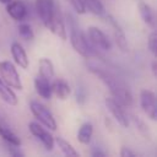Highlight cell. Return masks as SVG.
<instances>
[{"label": "cell", "instance_id": "d6986e66", "mask_svg": "<svg viewBox=\"0 0 157 157\" xmlns=\"http://www.w3.org/2000/svg\"><path fill=\"white\" fill-rule=\"evenodd\" d=\"M38 75H40V76H43L48 80L53 78V76H54V65L49 59L42 58L38 61Z\"/></svg>", "mask_w": 157, "mask_h": 157}, {"label": "cell", "instance_id": "ba28073f", "mask_svg": "<svg viewBox=\"0 0 157 157\" xmlns=\"http://www.w3.org/2000/svg\"><path fill=\"white\" fill-rule=\"evenodd\" d=\"M140 104L142 110L147 114L148 118L156 120L157 108H156V97L151 90H142L140 93Z\"/></svg>", "mask_w": 157, "mask_h": 157}, {"label": "cell", "instance_id": "f546056e", "mask_svg": "<svg viewBox=\"0 0 157 157\" xmlns=\"http://www.w3.org/2000/svg\"><path fill=\"white\" fill-rule=\"evenodd\" d=\"M92 156H93V157H104V156H105V153H104L103 151H101V150H97V148H96V150H93V151H92Z\"/></svg>", "mask_w": 157, "mask_h": 157}, {"label": "cell", "instance_id": "30bf717a", "mask_svg": "<svg viewBox=\"0 0 157 157\" xmlns=\"http://www.w3.org/2000/svg\"><path fill=\"white\" fill-rule=\"evenodd\" d=\"M6 11L15 21H23L27 17V6L22 0H11L7 2Z\"/></svg>", "mask_w": 157, "mask_h": 157}, {"label": "cell", "instance_id": "ffe728a7", "mask_svg": "<svg viewBox=\"0 0 157 157\" xmlns=\"http://www.w3.org/2000/svg\"><path fill=\"white\" fill-rule=\"evenodd\" d=\"M0 136L9 144V145H16L20 146L21 145V140L20 137L4 123H0Z\"/></svg>", "mask_w": 157, "mask_h": 157}, {"label": "cell", "instance_id": "4316f807", "mask_svg": "<svg viewBox=\"0 0 157 157\" xmlns=\"http://www.w3.org/2000/svg\"><path fill=\"white\" fill-rule=\"evenodd\" d=\"M76 101L78 103H81V104L86 101V91H85V88L77 87V91H76Z\"/></svg>", "mask_w": 157, "mask_h": 157}, {"label": "cell", "instance_id": "603a6c76", "mask_svg": "<svg viewBox=\"0 0 157 157\" xmlns=\"http://www.w3.org/2000/svg\"><path fill=\"white\" fill-rule=\"evenodd\" d=\"M130 119H131L132 124L136 126V129L140 131V134H141L145 139H150V137H151V135H150V130H148V126L145 124V121H144V120H141L139 117H135V115H131V117H130Z\"/></svg>", "mask_w": 157, "mask_h": 157}, {"label": "cell", "instance_id": "4fadbf2b", "mask_svg": "<svg viewBox=\"0 0 157 157\" xmlns=\"http://www.w3.org/2000/svg\"><path fill=\"white\" fill-rule=\"evenodd\" d=\"M34 87H36V91L37 93L42 97V98H45V99H49L53 94V90H52V83H50V80L38 75L36 78H34Z\"/></svg>", "mask_w": 157, "mask_h": 157}, {"label": "cell", "instance_id": "7c38bea8", "mask_svg": "<svg viewBox=\"0 0 157 157\" xmlns=\"http://www.w3.org/2000/svg\"><path fill=\"white\" fill-rule=\"evenodd\" d=\"M49 29L55 34L58 36L60 39L65 40L66 39V29H65V23H64V18L61 16V12H60V9L58 7L54 16H53V20L50 22V26H49Z\"/></svg>", "mask_w": 157, "mask_h": 157}, {"label": "cell", "instance_id": "4dcf8cb0", "mask_svg": "<svg viewBox=\"0 0 157 157\" xmlns=\"http://www.w3.org/2000/svg\"><path fill=\"white\" fill-rule=\"evenodd\" d=\"M157 66H156V60H153L152 61V72H153V75L155 76H157V69H156Z\"/></svg>", "mask_w": 157, "mask_h": 157}, {"label": "cell", "instance_id": "1f68e13d", "mask_svg": "<svg viewBox=\"0 0 157 157\" xmlns=\"http://www.w3.org/2000/svg\"><path fill=\"white\" fill-rule=\"evenodd\" d=\"M11 0H0V2L1 4H7V2H10Z\"/></svg>", "mask_w": 157, "mask_h": 157}, {"label": "cell", "instance_id": "277c9868", "mask_svg": "<svg viewBox=\"0 0 157 157\" xmlns=\"http://www.w3.org/2000/svg\"><path fill=\"white\" fill-rule=\"evenodd\" d=\"M29 109H31L32 114L34 115V118L37 120H39V123H42L45 128H49L50 130L56 129V121H55L52 112L44 104H42L37 101H32Z\"/></svg>", "mask_w": 157, "mask_h": 157}, {"label": "cell", "instance_id": "f1b7e54d", "mask_svg": "<svg viewBox=\"0 0 157 157\" xmlns=\"http://www.w3.org/2000/svg\"><path fill=\"white\" fill-rule=\"evenodd\" d=\"M120 156H121V157H134V156H135V153H134L131 150H129L128 147H121Z\"/></svg>", "mask_w": 157, "mask_h": 157}, {"label": "cell", "instance_id": "7402d4cb", "mask_svg": "<svg viewBox=\"0 0 157 157\" xmlns=\"http://www.w3.org/2000/svg\"><path fill=\"white\" fill-rule=\"evenodd\" d=\"M56 142V145L59 146V148L63 151L64 155L66 156H77L78 153L75 151V148L71 146V144H69L66 140H64L63 137H55L54 140Z\"/></svg>", "mask_w": 157, "mask_h": 157}, {"label": "cell", "instance_id": "ac0fdd59", "mask_svg": "<svg viewBox=\"0 0 157 157\" xmlns=\"http://www.w3.org/2000/svg\"><path fill=\"white\" fill-rule=\"evenodd\" d=\"M139 11H140V16L142 18V21L151 28H155V16H153V11L151 9V6L146 2H140L139 4Z\"/></svg>", "mask_w": 157, "mask_h": 157}, {"label": "cell", "instance_id": "6da1fadb", "mask_svg": "<svg viewBox=\"0 0 157 157\" xmlns=\"http://www.w3.org/2000/svg\"><path fill=\"white\" fill-rule=\"evenodd\" d=\"M87 67L93 75H96L108 87V90L113 94V98L115 101H118L123 107H130L132 104V94H131L130 90L115 75H113L110 71H108L101 66L93 65V64H87Z\"/></svg>", "mask_w": 157, "mask_h": 157}, {"label": "cell", "instance_id": "8fae6325", "mask_svg": "<svg viewBox=\"0 0 157 157\" xmlns=\"http://www.w3.org/2000/svg\"><path fill=\"white\" fill-rule=\"evenodd\" d=\"M107 20L109 21V23L112 25L113 27V33H114V39H115V43L118 45V48L121 50V52H128V40H126V37H125V33L121 28V26L110 16V15H107L105 16Z\"/></svg>", "mask_w": 157, "mask_h": 157}, {"label": "cell", "instance_id": "cb8c5ba5", "mask_svg": "<svg viewBox=\"0 0 157 157\" xmlns=\"http://www.w3.org/2000/svg\"><path fill=\"white\" fill-rule=\"evenodd\" d=\"M18 34L26 39V40H32L34 37V33L28 23H20L18 25Z\"/></svg>", "mask_w": 157, "mask_h": 157}, {"label": "cell", "instance_id": "3957f363", "mask_svg": "<svg viewBox=\"0 0 157 157\" xmlns=\"http://www.w3.org/2000/svg\"><path fill=\"white\" fill-rule=\"evenodd\" d=\"M0 76L2 81L11 88H16V90L23 88L22 82L20 80V75L11 61H7V60L0 61Z\"/></svg>", "mask_w": 157, "mask_h": 157}, {"label": "cell", "instance_id": "d4e9b609", "mask_svg": "<svg viewBox=\"0 0 157 157\" xmlns=\"http://www.w3.org/2000/svg\"><path fill=\"white\" fill-rule=\"evenodd\" d=\"M147 47L150 49V52L156 56V53H157V33L153 31L150 37H148V40H147Z\"/></svg>", "mask_w": 157, "mask_h": 157}, {"label": "cell", "instance_id": "5b68a950", "mask_svg": "<svg viewBox=\"0 0 157 157\" xmlns=\"http://www.w3.org/2000/svg\"><path fill=\"white\" fill-rule=\"evenodd\" d=\"M56 9L58 5L55 4V0H36V11L47 28H49Z\"/></svg>", "mask_w": 157, "mask_h": 157}, {"label": "cell", "instance_id": "9a60e30c", "mask_svg": "<svg viewBox=\"0 0 157 157\" xmlns=\"http://www.w3.org/2000/svg\"><path fill=\"white\" fill-rule=\"evenodd\" d=\"M52 90L53 93L59 98V99H65L69 94H70V86L67 85V82L63 78H56L53 83H52Z\"/></svg>", "mask_w": 157, "mask_h": 157}, {"label": "cell", "instance_id": "8992f818", "mask_svg": "<svg viewBox=\"0 0 157 157\" xmlns=\"http://www.w3.org/2000/svg\"><path fill=\"white\" fill-rule=\"evenodd\" d=\"M104 103H105V107H107L108 112L113 115V118L117 120V123L119 125H121L123 128H128L129 118H128L123 105L118 101H115L114 98H105Z\"/></svg>", "mask_w": 157, "mask_h": 157}, {"label": "cell", "instance_id": "2e32d148", "mask_svg": "<svg viewBox=\"0 0 157 157\" xmlns=\"http://www.w3.org/2000/svg\"><path fill=\"white\" fill-rule=\"evenodd\" d=\"M0 98L10 105L17 104V97H16L15 92L10 88V86H7L2 81V78H0Z\"/></svg>", "mask_w": 157, "mask_h": 157}, {"label": "cell", "instance_id": "7a4b0ae2", "mask_svg": "<svg viewBox=\"0 0 157 157\" xmlns=\"http://www.w3.org/2000/svg\"><path fill=\"white\" fill-rule=\"evenodd\" d=\"M67 23H69V28H70V42H71V45L75 49V52L86 59H88L93 54H97L96 49H93L92 44L86 38L83 32L80 29L78 25L76 23L75 18L71 15H67Z\"/></svg>", "mask_w": 157, "mask_h": 157}, {"label": "cell", "instance_id": "5bb4252c", "mask_svg": "<svg viewBox=\"0 0 157 157\" xmlns=\"http://www.w3.org/2000/svg\"><path fill=\"white\" fill-rule=\"evenodd\" d=\"M11 54H12V58L15 60V63L22 67V69H27L28 67V58H27V54L23 49V47L17 43V42H13L12 45H11Z\"/></svg>", "mask_w": 157, "mask_h": 157}, {"label": "cell", "instance_id": "484cf974", "mask_svg": "<svg viewBox=\"0 0 157 157\" xmlns=\"http://www.w3.org/2000/svg\"><path fill=\"white\" fill-rule=\"evenodd\" d=\"M72 7L74 10L77 12V13H85L86 12V9L82 4V0H66Z\"/></svg>", "mask_w": 157, "mask_h": 157}, {"label": "cell", "instance_id": "e0dca14e", "mask_svg": "<svg viewBox=\"0 0 157 157\" xmlns=\"http://www.w3.org/2000/svg\"><path fill=\"white\" fill-rule=\"evenodd\" d=\"M92 135H93V125H92V123L87 121L80 126V129L77 131V140L83 145H88L91 142Z\"/></svg>", "mask_w": 157, "mask_h": 157}, {"label": "cell", "instance_id": "9c48e42d", "mask_svg": "<svg viewBox=\"0 0 157 157\" xmlns=\"http://www.w3.org/2000/svg\"><path fill=\"white\" fill-rule=\"evenodd\" d=\"M28 129H29L31 134L37 140H39L42 142V145L44 146L45 150H48V151L53 150V147H54V137H53V135L48 130H45L44 128H42L37 123H29Z\"/></svg>", "mask_w": 157, "mask_h": 157}, {"label": "cell", "instance_id": "52a82bcc", "mask_svg": "<svg viewBox=\"0 0 157 157\" xmlns=\"http://www.w3.org/2000/svg\"><path fill=\"white\" fill-rule=\"evenodd\" d=\"M88 39L90 43L96 48V49H101V50H109L112 48V43L109 40V38L105 36V33L103 31H101L97 27H90L88 28Z\"/></svg>", "mask_w": 157, "mask_h": 157}, {"label": "cell", "instance_id": "83f0119b", "mask_svg": "<svg viewBox=\"0 0 157 157\" xmlns=\"http://www.w3.org/2000/svg\"><path fill=\"white\" fill-rule=\"evenodd\" d=\"M20 146H16V145H9V153L11 156H15V157H18V156H23V152H21L18 150Z\"/></svg>", "mask_w": 157, "mask_h": 157}, {"label": "cell", "instance_id": "44dd1931", "mask_svg": "<svg viewBox=\"0 0 157 157\" xmlns=\"http://www.w3.org/2000/svg\"><path fill=\"white\" fill-rule=\"evenodd\" d=\"M82 4L86 11H90L96 16H104L105 13L104 6L99 0H82Z\"/></svg>", "mask_w": 157, "mask_h": 157}]
</instances>
